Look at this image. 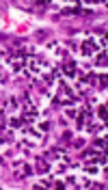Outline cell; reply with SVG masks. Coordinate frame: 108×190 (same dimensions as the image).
I'll return each instance as SVG.
<instances>
[{
    "label": "cell",
    "instance_id": "1",
    "mask_svg": "<svg viewBox=\"0 0 108 190\" xmlns=\"http://www.w3.org/2000/svg\"><path fill=\"white\" fill-rule=\"evenodd\" d=\"M95 50H97V45H95L93 39H91V41H84V45H82V52L84 54H93Z\"/></svg>",
    "mask_w": 108,
    "mask_h": 190
},
{
    "label": "cell",
    "instance_id": "3",
    "mask_svg": "<svg viewBox=\"0 0 108 190\" xmlns=\"http://www.w3.org/2000/svg\"><path fill=\"white\" fill-rule=\"evenodd\" d=\"M37 171H39V173H45V171H48V164H45V162H39V164H37Z\"/></svg>",
    "mask_w": 108,
    "mask_h": 190
},
{
    "label": "cell",
    "instance_id": "2",
    "mask_svg": "<svg viewBox=\"0 0 108 190\" xmlns=\"http://www.w3.org/2000/svg\"><path fill=\"white\" fill-rule=\"evenodd\" d=\"M65 73H67V76H74V73H76V65L74 63H67V65H65Z\"/></svg>",
    "mask_w": 108,
    "mask_h": 190
}]
</instances>
